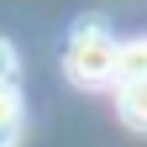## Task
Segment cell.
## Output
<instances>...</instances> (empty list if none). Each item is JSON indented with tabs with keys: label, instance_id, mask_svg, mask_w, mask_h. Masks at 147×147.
<instances>
[{
	"label": "cell",
	"instance_id": "1",
	"mask_svg": "<svg viewBox=\"0 0 147 147\" xmlns=\"http://www.w3.org/2000/svg\"><path fill=\"white\" fill-rule=\"evenodd\" d=\"M63 68H68L74 84L100 89L110 79H121V47L110 42L100 26H79V32L68 37V47H63Z\"/></svg>",
	"mask_w": 147,
	"mask_h": 147
},
{
	"label": "cell",
	"instance_id": "3",
	"mask_svg": "<svg viewBox=\"0 0 147 147\" xmlns=\"http://www.w3.org/2000/svg\"><path fill=\"white\" fill-rule=\"evenodd\" d=\"M16 121H21V89H16V84H0V137H11Z\"/></svg>",
	"mask_w": 147,
	"mask_h": 147
},
{
	"label": "cell",
	"instance_id": "4",
	"mask_svg": "<svg viewBox=\"0 0 147 147\" xmlns=\"http://www.w3.org/2000/svg\"><path fill=\"white\" fill-rule=\"evenodd\" d=\"M121 74L126 79H147V37H137L131 47H121Z\"/></svg>",
	"mask_w": 147,
	"mask_h": 147
},
{
	"label": "cell",
	"instance_id": "5",
	"mask_svg": "<svg viewBox=\"0 0 147 147\" xmlns=\"http://www.w3.org/2000/svg\"><path fill=\"white\" fill-rule=\"evenodd\" d=\"M16 68H21V58H16V47L0 37V84H16Z\"/></svg>",
	"mask_w": 147,
	"mask_h": 147
},
{
	"label": "cell",
	"instance_id": "2",
	"mask_svg": "<svg viewBox=\"0 0 147 147\" xmlns=\"http://www.w3.org/2000/svg\"><path fill=\"white\" fill-rule=\"evenodd\" d=\"M121 121L147 131V79H126L121 84Z\"/></svg>",
	"mask_w": 147,
	"mask_h": 147
},
{
	"label": "cell",
	"instance_id": "6",
	"mask_svg": "<svg viewBox=\"0 0 147 147\" xmlns=\"http://www.w3.org/2000/svg\"><path fill=\"white\" fill-rule=\"evenodd\" d=\"M0 142H5V137H0Z\"/></svg>",
	"mask_w": 147,
	"mask_h": 147
}]
</instances>
